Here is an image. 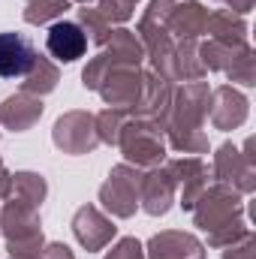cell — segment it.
<instances>
[{"mask_svg":"<svg viewBox=\"0 0 256 259\" xmlns=\"http://www.w3.org/2000/svg\"><path fill=\"white\" fill-rule=\"evenodd\" d=\"M208 97L211 88L205 81H184L172 94L169 115L163 121L166 145L181 154H208V133H205V115H208Z\"/></svg>","mask_w":256,"mask_h":259,"instance_id":"cell-1","label":"cell"},{"mask_svg":"<svg viewBox=\"0 0 256 259\" xmlns=\"http://www.w3.org/2000/svg\"><path fill=\"white\" fill-rule=\"evenodd\" d=\"M0 232L6 235L9 256L33 259L46 244L42 223H39V208H30V205L15 202V199H6V205L0 208Z\"/></svg>","mask_w":256,"mask_h":259,"instance_id":"cell-2","label":"cell"},{"mask_svg":"<svg viewBox=\"0 0 256 259\" xmlns=\"http://www.w3.org/2000/svg\"><path fill=\"white\" fill-rule=\"evenodd\" d=\"M118 148L124 151V163L136 166V169H154V166H163L169 145H166L163 127L157 121L130 115L124 130H121Z\"/></svg>","mask_w":256,"mask_h":259,"instance_id":"cell-3","label":"cell"},{"mask_svg":"<svg viewBox=\"0 0 256 259\" xmlns=\"http://www.w3.org/2000/svg\"><path fill=\"white\" fill-rule=\"evenodd\" d=\"M193 211V223L202 229V232H214V229H223V226H232V223H241L244 220V202L241 193L226 187V184H208L202 196L196 199Z\"/></svg>","mask_w":256,"mask_h":259,"instance_id":"cell-4","label":"cell"},{"mask_svg":"<svg viewBox=\"0 0 256 259\" xmlns=\"http://www.w3.org/2000/svg\"><path fill=\"white\" fill-rule=\"evenodd\" d=\"M211 175L217 184H226L238 193H253L256 190V166H253V139L244 142V151L235 148L232 142L220 145L214 154Z\"/></svg>","mask_w":256,"mask_h":259,"instance_id":"cell-5","label":"cell"},{"mask_svg":"<svg viewBox=\"0 0 256 259\" xmlns=\"http://www.w3.org/2000/svg\"><path fill=\"white\" fill-rule=\"evenodd\" d=\"M139 184H142V169H136L130 163H118L109 172L106 184L100 187V205L112 217L127 220L139 208Z\"/></svg>","mask_w":256,"mask_h":259,"instance_id":"cell-6","label":"cell"},{"mask_svg":"<svg viewBox=\"0 0 256 259\" xmlns=\"http://www.w3.org/2000/svg\"><path fill=\"white\" fill-rule=\"evenodd\" d=\"M52 142L72 157H81V154H91L97 151L100 145V136H97V124H94V115L91 112H66L55 121L52 130Z\"/></svg>","mask_w":256,"mask_h":259,"instance_id":"cell-7","label":"cell"},{"mask_svg":"<svg viewBox=\"0 0 256 259\" xmlns=\"http://www.w3.org/2000/svg\"><path fill=\"white\" fill-rule=\"evenodd\" d=\"M172 94H175V84L169 78H163L160 72L148 69L142 72V88H139V100L133 106V118H148V121H157L163 127L166 115H169V106H172Z\"/></svg>","mask_w":256,"mask_h":259,"instance_id":"cell-8","label":"cell"},{"mask_svg":"<svg viewBox=\"0 0 256 259\" xmlns=\"http://www.w3.org/2000/svg\"><path fill=\"white\" fill-rule=\"evenodd\" d=\"M72 235L84 250H103L112 244V238L118 235V226L112 223V217H106L97 205H81L72 214Z\"/></svg>","mask_w":256,"mask_h":259,"instance_id":"cell-9","label":"cell"},{"mask_svg":"<svg viewBox=\"0 0 256 259\" xmlns=\"http://www.w3.org/2000/svg\"><path fill=\"white\" fill-rule=\"evenodd\" d=\"M139 88H142V69L139 66H121L115 64L109 69V75L100 84V97L109 109H124L133 112L136 100H139Z\"/></svg>","mask_w":256,"mask_h":259,"instance_id":"cell-10","label":"cell"},{"mask_svg":"<svg viewBox=\"0 0 256 259\" xmlns=\"http://www.w3.org/2000/svg\"><path fill=\"white\" fill-rule=\"evenodd\" d=\"M163 166L169 169V175L175 178V184L181 187V208L190 211L202 190L208 187V166L202 157H175V160H163Z\"/></svg>","mask_w":256,"mask_h":259,"instance_id":"cell-11","label":"cell"},{"mask_svg":"<svg viewBox=\"0 0 256 259\" xmlns=\"http://www.w3.org/2000/svg\"><path fill=\"white\" fill-rule=\"evenodd\" d=\"M175 178L169 175L166 166H154V169H145L142 172V184H139V205L151 214V217H160L172 208L175 202Z\"/></svg>","mask_w":256,"mask_h":259,"instance_id":"cell-12","label":"cell"},{"mask_svg":"<svg viewBox=\"0 0 256 259\" xmlns=\"http://www.w3.org/2000/svg\"><path fill=\"white\" fill-rule=\"evenodd\" d=\"M217 130H235L247 121V97L232 84H220L208 97V115Z\"/></svg>","mask_w":256,"mask_h":259,"instance_id":"cell-13","label":"cell"},{"mask_svg":"<svg viewBox=\"0 0 256 259\" xmlns=\"http://www.w3.org/2000/svg\"><path fill=\"white\" fill-rule=\"evenodd\" d=\"M148 259H205V244L190 235V232H178V229H166L151 235L148 247H145Z\"/></svg>","mask_w":256,"mask_h":259,"instance_id":"cell-14","label":"cell"},{"mask_svg":"<svg viewBox=\"0 0 256 259\" xmlns=\"http://www.w3.org/2000/svg\"><path fill=\"white\" fill-rule=\"evenodd\" d=\"M46 52L61 61V64H72L78 58H84L88 52V36L84 30L78 27V21H55L49 27V36H46Z\"/></svg>","mask_w":256,"mask_h":259,"instance_id":"cell-15","label":"cell"},{"mask_svg":"<svg viewBox=\"0 0 256 259\" xmlns=\"http://www.w3.org/2000/svg\"><path fill=\"white\" fill-rule=\"evenodd\" d=\"M33 58L36 49L24 33H0V78H21Z\"/></svg>","mask_w":256,"mask_h":259,"instance_id":"cell-16","label":"cell"},{"mask_svg":"<svg viewBox=\"0 0 256 259\" xmlns=\"http://www.w3.org/2000/svg\"><path fill=\"white\" fill-rule=\"evenodd\" d=\"M39 118H42V97L24 94V91L6 97L0 106V124L6 130H15V133L30 130Z\"/></svg>","mask_w":256,"mask_h":259,"instance_id":"cell-17","label":"cell"},{"mask_svg":"<svg viewBox=\"0 0 256 259\" xmlns=\"http://www.w3.org/2000/svg\"><path fill=\"white\" fill-rule=\"evenodd\" d=\"M205 24H208V9L199 3V0H184V3H175L169 21H166V30L172 39H199L205 33Z\"/></svg>","mask_w":256,"mask_h":259,"instance_id":"cell-18","label":"cell"},{"mask_svg":"<svg viewBox=\"0 0 256 259\" xmlns=\"http://www.w3.org/2000/svg\"><path fill=\"white\" fill-rule=\"evenodd\" d=\"M103 55L112 61V64L121 66H139L145 61V46L142 39L136 36V30H127V27H115L112 36L106 39L103 46Z\"/></svg>","mask_w":256,"mask_h":259,"instance_id":"cell-19","label":"cell"},{"mask_svg":"<svg viewBox=\"0 0 256 259\" xmlns=\"http://www.w3.org/2000/svg\"><path fill=\"white\" fill-rule=\"evenodd\" d=\"M205 33H208V39L241 46V42H247V21H244V15H238L232 9H217V12H208Z\"/></svg>","mask_w":256,"mask_h":259,"instance_id":"cell-20","label":"cell"},{"mask_svg":"<svg viewBox=\"0 0 256 259\" xmlns=\"http://www.w3.org/2000/svg\"><path fill=\"white\" fill-rule=\"evenodd\" d=\"M58 81H61V69L52 64L46 55L36 52L30 69L21 75V91L24 94H33V97H46V94H52L58 88Z\"/></svg>","mask_w":256,"mask_h":259,"instance_id":"cell-21","label":"cell"},{"mask_svg":"<svg viewBox=\"0 0 256 259\" xmlns=\"http://www.w3.org/2000/svg\"><path fill=\"white\" fill-rule=\"evenodd\" d=\"M49 196V184L42 175L36 172H15L12 175V184H9V199L15 202H24L30 208H39Z\"/></svg>","mask_w":256,"mask_h":259,"instance_id":"cell-22","label":"cell"},{"mask_svg":"<svg viewBox=\"0 0 256 259\" xmlns=\"http://www.w3.org/2000/svg\"><path fill=\"white\" fill-rule=\"evenodd\" d=\"M205 66L199 61V42L181 39L175 42V81H202Z\"/></svg>","mask_w":256,"mask_h":259,"instance_id":"cell-23","label":"cell"},{"mask_svg":"<svg viewBox=\"0 0 256 259\" xmlns=\"http://www.w3.org/2000/svg\"><path fill=\"white\" fill-rule=\"evenodd\" d=\"M244 46H247V42L229 46V42L208 39V42H199V61L205 66V72H226V66L232 64V58H235Z\"/></svg>","mask_w":256,"mask_h":259,"instance_id":"cell-24","label":"cell"},{"mask_svg":"<svg viewBox=\"0 0 256 259\" xmlns=\"http://www.w3.org/2000/svg\"><path fill=\"white\" fill-rule=\"evenodd\" d=\"M78 27L84 30L88 42H94V46H106V39H109L112 30H115V27L100 15L97 6H84V9H78Z\"/></svg>","mask_w":256,"mask_h":259,"instance_id":"cell-25","label":"cell"},{"mask_svg":"<svg viewBox=\"0 0 256 259\" xmlns=\"http://www.w3.org/2000/svg\"><path fill=\"white\" fill-rule=\"evenodd\" d=\"M130 112L124 109H103L100 115H94V124H97V136H100V145H118L121 139V130L127 124Z\"/></svg>","mask_w":256,"mask_h":259,"instance_id":"cell-26","label":"cell"},{"mask_svg":"<svg viewBox=\"0 0 256 259\" xmlns=\"http://www.w3.org/2000/svg\"><path fill=\"white\" fill-rule=\"evenodd\" d=\"M72 6V0H30L24 9V21L27 24H49V21H61L66 9Z\"/></svg>","mask_w":256,"mask_h":259,"instance_id":"cell-27","label":"cell"},{"mask_svg":"<svg viewBox=\"0 0 256 259\" xmlns=\"http://www.w3.org/2000/svg\"><path fill=\"white\" fill-rule=\"evenodd\" d=\"M229 81H238V84H244V88H250L256 84V58H253V49L250 46H244L235 58H232V64L226 66V72H223Z\"/></svg>","mask_w":256,"mask_h":259,"instance_id":"cell-28","label":"cell"},{"mask_svg":"<svg viewBox=\"0 0 256 259\" xmlns=\"http://www.w3.org/2000/svg\"><path fill=\"white\" fill-rule=\"evenodd\" d=\"M112 66H115V64L100 52L97 58H91L88 66L81 69V84H84L88 91H100V84H103V78L109 75V69H112Z\"/></svg>","mask_w":256,"mask_h":259,"instance_id":"cell-29","label":"cell"},{"mask_svg":"<svg viewBox=\"0 0 256 259\" xmlns=\"http://www.w3.org/2000/svg\"><path fill=\"white\" fill-rule=\"evenodd\" d=\"M97 9H100V15L115 27V24H124L133 18V3L130 0H97Z\"/></svg>","mask_w":256,"mask_h":259,"instance_id":"cell-30","label":"cell"},{"mask_svg":"<svg viewBox=\"0 0 256 259\" xmlns=\"http://www.w3.org/2000/svg\"><path fill=\"white\" fill-rule=\"evenodd\" d=\"M250 229L244 226V220L241 223H232V226H223V229H214V232H208V244L211 247H229V244H235L238 238H244Z\"/></svg>","mask_w":256,"mask_h":259,"instance_id":"cell-31","label":"cell"},{"mask_svg":"<svg viewBox=\"0 0 256 259\" xmlns=\"http://www.w3.org/2000/svg\"><path fill=\"white\" fill-rule=\"evenodd\" d=\"M106 259H145V247L136 238H121V241L112 244V250L106 253Z\"/></svg>","mask_w":256,"mask_h":259,"instance_id":"cell-32","label":"cell"},{"mask_svg":"<svg viewBox=\"0 0 256 259\" xmlns=\"http://www.w3.org/2000/svg\"><path fill=\"white\" fill-rule=\"evenodd\" d=\"M223 259H256V238L253 232H247L244 238H238L235 244L223 247Z\"/></svg>","mask_w":256,"mask_h":259,"instance_id":"cell-33","label":"cell"},{"mask_svg":"<svg viewBox=\"0 0 256 259\" xmlns=\"http://www.w3.org/2000/svg\"><path fill=\"white\" fill-rule=\"evenodd\" d=\"M33 259H75V253L66 244H61V241H52V244H42V250Z\"/></svg>","mask_w":256,"mask_h":259,"instance_id":"cell-34","label":"cell"},{"mask_svg":"<svg viewBox=\"0 0 256 259\" xmlns=\"http://www.w3.org/2000/svg\"><path fill=\"white\" fill-rule=\"evenodd\" d=\"M226 6H229L232 12H238V15H247V12L253 9V0H226Z\"/></svg>","mask_w":256,"mask_h":259,"instance_id":"cell-35","label":"cell"},{"mask_svg":"<svg viewBox=\"0 0 256 259\" xmlns=\"http://www.w3.org/2000/svg\"><path fill=\"white\" fill-rule=\"evenodd\" d=\"M9 184H12V172L0 169V202H3V199H9Z\"/></svg>","mask_w":256,"mask_h":259,"instance_id":"cell-36","label":"cell"},{"mask_svg":"<svg viewBox=\"0 0 256 259\" xmlns=\"http://www.w3.org/2000/svg\"><path fill=\"white\" fill-rule=\"evenodd\" d=\"M72 3H84V6H88V3H91V0H72Z\"/></svg>","mask_w":256,"mask_h":259,"instance_id":"cell-37","label":"cell"},{"mask_svg":"<svg viewBox=\"0 0 256 259\" xmlns=\"http://www.w3.org/2000/svg\"><path fill=\"white\" fill-rule=\"evenodd\" d=\"M9 259H27V256H9Z\"/></svg>","mask_w":256,"mask_h":259,"instance_id":"cell-38","label":"cell"},{"mask_svg":"<svg viewBox=\"0 0 256 259\" xmlns=\"http://www.w3.org/2000/svg\"><path fill=\"white\" fill-rule=\"evenodd\" d=\"M130 3H133V6H136V3H139V0H130Z\"/></svg>","mask_w":256,"mask_h":259,"instance_id":"cell-39","label":"cell"},{"mask_svg":"<svg viewBox=\"0 0 256 259\" xmlns=\"http://www.w3.org/2000/svg\"><path fill=\"white\" fill-rule=\"evenodd\" d=\"M0 169H6V166H3V160H0Z\"/></svg>","mask_w":256,"mask_h":259,"instance_id":"cell-40","label":"cell"},{"mask_svg":"<svg viewBox=\"0 0 256 259\" xmlns=\"http://www.w3.org/2000/svg\"><path fill=\"white\" fill-rule=\"evenodd\" d=\"M27 3H30V0H27Z\"/></svg>","mask_w":256,"mask_h":259,"instance_id":"cell-41","label":"cell"},{"mask_svg":"<svg viewBox=\"0 0 256 259\" xmlns=\"http://www.w3.org/2000/svg\"><path fill=\"white\" fill-rule=\"evenodd\" d=\"M223 3H226V0H223Z\"/></svg>","mask_w":256,"mask_h":259,"instance_id":"cell-42","label":"cell"}]
</instances>
